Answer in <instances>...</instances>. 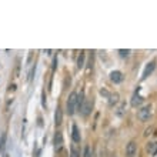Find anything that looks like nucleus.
<instances>
[{
  "label": "nucleus",
  "mask_w": 157,
  "mask_h": 157,
  "mask_svg": "<svg viewBox=\"0 0 157 157\" xmlns=\"http://www.w3.org/2000/svg\"><path fill=\"white\" fill-rule=\"evenodd\" d=\"M100 94L104 96V97H109V96H110V93H109L106 89H101V90H100Z\"/></svg>",
  "instance_id": "nucleus-18"
},
{
  "label": "nucleus",
  "mask_w": 157,
  "mask_h": 157,
  "mask_svg": "<svg viewBox=\"0 0 157 157\" xmlns=\"http://www.w3.org/2000/svg\"><path fill=\"white\" fill-rule=\"evenodd\" d=\"M63 121V112L62 109L57 107V110H56V114H54V123H56V126H60Z\"/></svg>",
  "instance_id": "nucleus-9"
},
{
  "label": "nucleus",
  "mask_w": 157,
  "mask_h": 157,
  "mask_svg": "<svg viewBox=\"0 0 157 157\" xmlns=\"http://www.w3.org/2000/svg\"><path fill=\"white\" fill-rule=\"evenodd\" d=\"M54 146H56V149H60L63 146V134L60 132H57L54 136Z\"/></svg>",
  "instance_id": "nucleus-10"
},
{
  "label": "nucleus",
  "mask_w": 157,
  "mask_h": 157,
  "mask_svg": "<svg viewBox=\"0 0 157 157\" xmlns=\"http://www.w3.org/2000/svg\"><path fill=\"white\" fill-rule=\"evenodd\" d=\"M80 154H78L77 149H76L75 146H71V149H70V157H78Z\"/></svg>",
  "instance_id": "nucleus-14"
},
{
  "label": "nucleus",
  "mask_w": 157,
  "mask_h": 157,
  "mask_svg": "<svg viewBox=\"0 0 157 157\" xmlns=\"http://www.w3.org/2000/svg\"><path fill=\"white\" fill-rule=\"evenodd\" d=\"M143 101H144V99H143L140 94H137V91H136L134 96H133V99H132V106L133 107H137V106H140Z\"/></svg>",
  "instance_id": "nucleus-8"
},
{
  "label": "nucleus",
  "mask_w": 157,
  "mask_h": 157,
  "mask_svg": "<svg viewBox=\"0 0 157 157\" xmlns=\"http://www.w3.org/2000/svg\"><path fill=\"white\" fill-rule=\"evenodd\" d=\"M84 57H86L84 52H80V56L77 59V69H83L84 67Z\"/></svg>",
  "instance_id": "nucleus-11"
},
{
  "label": "nucleus",
  "mask_w": 157,
  "mask_h": 157,
  "mask_svg": "<svg viewBox=\"0 0 157 157\" xmlns=\"http://www.w3.org/2000/svg\"><path fill=\"white\" fill-rule=\"evenodd\" d=\"M151 114V107L150 106H144V107H141L139 112H137V117L140 121H147Z\"/></svg>",
  "instance_id": "nucleus-2"
},
{
  "label": "nucleus",
  "mask_w": 157,
  "mask_h": 157,
  "mask_svg": "<svg viewBox=\"0 0 157 157\" xmlns=\"http://www.w3.org/2000/svg\"><path fill=\"white\" fill-rule=\"evenodd\" d=\"M66 109L69 116H73L76 113V109H77V93H70L69 99H67L66 103Z\"/></svg>",
  "instance_id": "nucleus-1"
},
{
  "label": "nucleus",
  "mask_w": 157,
  "mask_h": 157,
  "mask_svg": "<svg viewBox=\"0 0 157 157\" xmlns=\"http://www.w3.org/2000/svg\"><path fill=\"white\" fill-rule=\"evenodd\" d=\"M156 146H157V143H149V144H147V150L153 153V149L156 147Z\"/></svg>",
  "instance_id": "nucleus-17"
},
{
  "label": "nucleus",
  "mask_w": 157,
  "mask_h": 157,
  "mask_svg": "<svg viewBox=\"0 0 157 157\" xmlns=\"http://www.w3.org/2000/svg\"><path fill=\"white\" fill-rule=\"evenodd\" d=\"M4 146H6V133H3L2 136V140H0V153L4 150Z\"/></svg>",
  "instance_id": "nucleus-13"
},
{
  "label": "nucleus",
  "mask_w": 157,
  "mask_h": 157,
  "mask_svg": "<svg viewBox=\"0 0 157 157\" xmlns=\"http://www.w3.org/2000/svg\"><path fill=\"white\" fill-rule=\"evenodd\" d=\"M119 53H120V56H121V57H127L128 54H130V50H124V49H120V50H119Z\"/></svg>",
  "instance_id": "nucleus-16"
},
{
  "label": "nucleus",
  "mask_w": 157,
  "mask_h": 157,
  "mask_svg": "<svg viewBox=\"0 0 157 157\" xmlns=\"http://www.w3.org/2000/svg\"><path fill=\"white\" fill-rule=\"evenodd\" d=\"M137 153V146H136V141H130L127 146H126V156L127 157H136Z\"/></svg>",
  "instance_id": "nucleus-3"
},
{
  "label": "nucleus",
  "mask_w": 157,
  "mask_h": 157,
  "mask_svg": "<svg viewBox=\"0 0 157 157\" xmlns=\"http://www.w3.org/2000/svg\"><path fill=\"white\" fill-rule=\"evenodd\" d=\"M91 106H93V101H90V100H87V101H84V103H83V106H82V109H80V110H82V114L84 117L90 114Z\"/></svg>",
  "instance_id": "nucleus-6"
},
{
  "label": "nucleus",
  "mask_w": 157,
  "mask_h": 157,
  "mask_svg": "<svg viewBox=\"0 0 157 157\" xmlns=\"http://www.w3.org/2000/svg\"><path fill=\"white\" fill-rule=\"evenodd\" d=\"M83 157H91V150H90V147H89V146H86V147H84Z\"/></svg>",
  "instance_id": "nucleus-15"
},
{
  "label": "nucleus",
  "mask_w": 157,
  "mask_h": 157,
  "mask_svg": "<svg viewBox=\"0 0 157 157\" xmlns=\"http://www.w3.org/2000/svg\"><path fill=\"white\" fill-rule=\"evenodd\" d=\"M71 139H73L75 143H80V140H82V137H80V130H78V127L76 124H73V127H71Z\"/></svg>",
  "instance_id": "nucleus-7"
},
{
  "label": "nucleus",
  "mask_w": 157,
  "mask_h": 157,
  "mask_svg": "<svg viewBox=\"0 0 157 157\" xmlns=\"http://www.w3.org/2000/svg\"><path fill=\"white\" fill-rule=\"evenodd\" d=\"M154 69H156V60H151V62L146 66L144 71H143V76H141V80H146V78H147L150 75H151V73H153Z\"/></svg>",
  "instance_id": "nucleus-4"
},
{
  "label": "nucleus",
  "mask_w": 157,
  "mask_h": 157,
  "mask_svg": "<svg viewBox=\"0 0 157 157\" xmlns=\"http://www.w3.org/2000/svg\"><path fill=\"white\" fill-rule=\"evenodd\" d=\"M123 78H124V76H123V73L121 71H119V70H114V71H112L110 73V80H112L113 83H121L123 82Z\"/></svg>",
  "instance_id": "nucleus-5"
},
{
  "label": "nucleus",
  "mask_w": 157,
  "mask_h": 157,
  "mask_svg": "<svg viewBox=\"0 0 157 157\" xmlns=\"http://www.w3.org/2000/svg\"><path fill=\"white\" fill-rule=\"evenodd\" d=\"M109 97H110V100H109V104H110V106H114V104L119 101V94H117V93H114V94H110Z\"/></svg>",
  "instance_id": "nucleus-12"
},
{
  "label": "nucleus",
  "mask_w": 157,
  "mask_h": 157,
  "mask_svg": "<svg viewBox=\"0 0 157 157\" xmlns=\"http://www.w3.org/2000/svg\"><path fill=\"white\" fill-rule=\"evenodd\" d=\"M3 157H9V154H4V156Z\"/></svg>",
  "instance_id": "nucleus-19"
}]
</instances>
